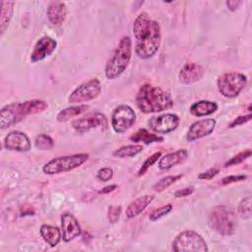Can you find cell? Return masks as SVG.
Wrapping results in <instances>:
<instances>
[{"instance_id":"obj_1","label":"cell","mask_w":252,"mask_h":252,"mask_svg":"<svg viewBox=\"0 0 252 252\" xmlns=\"http://www.w3.org/2000/svg\"><path fill=\"white\" fill-rule=\"evenodd\" d=\"M135 37V53L141 59H150L158 52L160 41V26L152 20L146 12L140 13L133 24Z\"/></svg>"},{"instance_id":"obj_2","label":"cell","mask_w":252,"mask_h":252,"mask_svg":"<svg viewBox=\"0 0 252 252\" xmlns=\"http://www.w3.org/2000/svg\"><path fill=\"white\" fill-rule=\"evenodd\" d=\"M136 104L144 113H158L171 108L173 99L161 88L145 84L136 94Z\"/></svg>"},{"instance_id":"obj_3","label":"cell","mask_w":252,"mask_h":252,"mask_svg":"<svg viewBox=\"0 0 252 252\" xmlns=\"http://www.w3.org/2000/svg\"><path fill=\"white\" fill-rule=\"evenodd\" d=\"M132 56V40L130 36H123L117 47L115 48L112 56L108 59L104 74L108 80H115L121 76L129 66Z\"/></svg>"},{"instance_id":"obj_4","label":"cell","mask_w":252,"mask_h":252,"mask_svg":"<svg viewBox=\"0 0 252 252\" xmlns=\"http://www.w3.org/2000/svg\"><path fill=\"white\" fill-rule=\"evenodd\" d=\"M208 222L213 230L224 236L233 234L238 223L234 211L225 206L213 208L209 214Z\"/></svg>"},{"instance_id":"obj_5","label":"cell","mask_w":252,"mask_h":252,"mask_svg":"<svg viewBox=\"0 0 252 252\" xmlns=\"http://www.w3.org/2000/svg\"><path fill=\"white\" fill-rule=\"evenodd\" d=\"M88 158L89 155L85 153L57 157L48 160L42 166V171L48 175L65 173L81 166L88 160Z\"/></svg>"},{"instance_id":"obj_6","label":"cell","mask_w":252,"mask_h":252,"mask_svg":"<svg viewBox=\"0 0 252 252\" xmlns=\"http://www.w3.org/2000/svg\"><path fill=\"white\" fill-rule=\"evenodd\" d=\"M247 84V77L240 72L224 73L218 78L217 86L220 94L227 98L239 95Z\"/></svg>"},{"instance_id":"obj_7","label":"cell","mask_w":252,"mask_h":252,"mask_svg":"<svg viewBox=\"0 0 252 252\" xmlns=\"http://www.w3.org/2000/svg\"><path fill=\"white\" fill-rule=\"evenodd\" d=\"M172 250L175 252H207L208 246L201 234L194 230H184L173 239Z\"/></svg>"},{"instance_id":"obj_8","label":"cell","mask_w":252,"mask_h":252,"mask_svg":"<svg viewBox=\"0 0 252 252\" xmlns=\"http://www.w3.org/2000/svg\"><path fill=\"white\" fill-rule=\"evenodd\" d=\"M101 93L100 81L96 78L91 79L78 86L69 95L68 101L70 103H82L96 98Z\"/></svg>"},{"instance_id":"obj_9","label":"cell","mask_w":252,"mask_h":252,"mask_svg":"<svg viewBox=\"0 0 252 252\" xmlns=\"http://www.w3.org/2000/svg\"><path fill=\"white\" fill-rule=\"evenodd\" d=\"M136 123V113L126 104H120L114 108L111 115V126L115 133L122 134L128 131Z\"/></svg>"},{"instance_id":"obj_10","label":"cell","mask_w":252,"mask_h":252,"mask_svg":"<svg viewBox=\"0 0 252 252\" xmlns=\"http://www.w3.org/2000/svg\"><path fill=\"white\" fill-rule=\"evenodd\" d=\"M107 125L106 116L98 111L91 112L81 118H78L72 122L74 130L80 134L89 132L98 127H105Z\"/></svg>"},{"instance_id":"obj_11","label":"cell","mask_w":252,"mask_h":252,"mask_svg":"<svg viewBox=\"0 0 252 252\" xmlns=\"http://www.w3.org/2000/svg\"><path fill=\"white\" fill-rule=\"evenodd\" d=\"M180 118L174 113H164L158 116H153L149 120L150 128L156 134H168L173 132L179 125Z\"/></svg>"},{"instance_id":"obj_12","label":"cell","mask_w":252,"mask_h":252,"mask_svg":"<svg viewBox=\"0 0 252 252\" xmlns=\"http://www.w3.org/2000/svg\"><path fill=\"white\" fill-rule=\"evenodd\" d=\"M26 117L22 102H14L5 105L0 110V127L2 129L14 126Z\"/></svg>"},{"instance_id":"obj_13","label":"cell","mask_w":252,"mask_h":252,"mask_svg":"<svg viewBox=\"0 0 252 252\" xmlns=\"http://www.w3.org/2000/svg\"><path fill=\"white\" fill-rule=\"evenodd\" d=\"M4 147L9 151L27 153L32 148L29 136L22 131H11L4 138Z\"/></svg>"},{"instance_id":"obj_14","label":"cell","mask_w":252,"mask_h":252,"mask_svg":"<svg viewBox=\"0 0 252 252\" xmlns=\"http://www.w3.org/2000/svg\"><path fill=\"white\" fill-rule=\"evenodd\" d=\"M56 47L57 41L54 38L48 35L41 36L34 44V47L31 53V61L35 63L43 60L44 58L50 56L55 51Z\"/></svg>"},{"instance_id":"obj_15","label":"cell","mask_w":252,"mask_h":252,"mask_svg":"<svg viewBox=\"0 0 252 252\" xmlns=\"http://www.w3.org/2000/svg\"><path fill=\"white\" fill-rule=\"evenodd\" d=\"M216 123L217 122L214 118L201 119L192 123L187 132V141L194 142L196 140L211 135L215 130Z\"/></svg>"},{"instance_id":"obj_16","label":"cell","mask_w":252,"mask_h":252,"mask_svg":"<svg viewBox=\"0 0 252 252\" xmlns=\"http://www.w3.org/2000/svg\"><path fill=\"white\" fill-rule=\"evenodd\" d=\"M61 232L62 239L65 242L74 240L82 232L79 221L70 213H65L61 216Z\"/></svg>"},{"instance_id":"obj_17","label":"cell","mask_w":252,"mask_h":252,"mask_svg":"<svg viewBox=\"0 0 252 252\" xmlns=\"http://www.w3.org/2000/svg\"><path fill=\"white\" fill-rule=\"evenodd\" d=\"M205 73V69L198 63L189 62L186 63L179 71L178 77L181 83L185 85H191L200 81Z\"/></svg>"},{"instance_id":"obj_18","label":"cell","mask_w":252,"mask_h":252,"mask_svg":"<svg viewBox=\"0 0 252 252\" xmlns=\"http://www.w3.org/2000/svg\"><path fill=\"white\" fill-rule=\"evenodd\" d=\"M188 151L185 149L177 150L173 153L166 154L159 158L158 166L160 170H166L169 169L177 164H180L184 162L188 158Z\"/></svg>"},{"instance_id":"obj_19","label":"cell","mask_w":252,"mask_h":252,"mask_svg":"<svg viewBox=\"0 0 252 252\" xmlns=\"http://www.w3.org/2000/svg\"><path fill=\"white\" fill-rule=\"evenodd\" d=\"M46 15L52 26H60L65 21L67 15L65 3L61 1L50 2L46 10Z\"/></svg>"},{"instance_id":"obj_20","label":"cell","mask_w":252,"mask_h":252,"mask_svg":"<svg viewBox=\"0 0 252 252\" xmlns=\"http://www.w3.org/2000/svg\"><path fill=\"white\" fill-rule=\"evenodd\" d=\"M155 196L154 195H143L141 197H138L133 202L129 204L125 211V217L127 220H131L139 216L141 213H143L147 207L153 202Z\"/></svg>"},{"instance_id":"obj_21","label":"cell","mask_w":252,"mask_h":252,"mask_svg":"<svg viewBox=\"0 0 252 252\" xmlns=\"http://www.w3.org/2000/svg\"><path fill=\"white\" fill-rule=\"evenodd\" d=\"M219 108V105L215 101L211 100H199L194 102L190 106V112L196 117L208 116L215 113Z\"/></svg>"},{"instance_id":"obj_22","label":"cell","mask_w":252,"mask_h":252,"mask_svg":"<svg viewBox=\"0 0 252 252\" xmlns=\"http://www.w3.org/2000/svg\"><path fill=\"white\" fill-rule=\"evenodd\" d=\"M39 231L42 239L51 247L57 246L62 239V232L56 226H52L50 224H42Z\"/></svg>"},{"instance_id":"obj_23","label":"cell","mask_w":252,"mask_h":252,"mask_svg":"<svg viewBox=\"0 0 252 252\" xmlns=\"http://www.w3.org/2000/svg\"><path fill=\"white\" fill-rule=\"evenodd\" d=\"M129 139L134 143H144L146 145L153 144V143H160L163 141V137L158 134L152 133L148 131L146 128H141L137 130L134 134H132L129 137Z\"/></svg>"},{"instance_id":"obj_24","label":"cell","mask_w":252,"mask_h":252,"mask_svg":"<svg viewBox=\"0 0 252 252\" xmlns=\"http://www.w3.org/2000/svg\"><path fill=\"white\" fill-rule=\"evenodd\" d=\"M88 109H89V106L86 104L69 106V107L64 108L61 111H59V113L56 116V119L58 122H66V121L70 120L71 118H74V117L79 116L80 114L86 112Z\"/></svg>"},{"instance_id":"obj_25","label":"cell","mask_w":252,"mask_h":252,"mask_svg":"<svg viewBox=\"0 0 252 252\" xmlns=\"http://www.w3.org/2000/svg\"><path fill=\"white\" fill-rule=\"evenodd\" d=\"M24 112L26 116L31 114H36L42 112L48 108V104L46 101L41 99H31L22 102Z\"/></svg>"},{"instance_id":"obj_26","label":"cell","mask_w":252,"mask_h":252,"mask_svg":"<svg viewBox=\"0 0 252 252\" xmlns=\"http://www.w3.org/2000/svg\"><path fill=\"white\" fill-rule=\"evenodd\" d=\"M14 5L15 3L12 1H2L1 2V33L3 34L6 31V29L9 26L10 20L12 18L13 12H14Z\"/></svg>"},{"instance_id":"obj_27","label":"cell","mask_w":252,"mask_h":252,"mask_svg":"<svg viewBox=\"0 0 252 252\" xmlns=\"http://www.w3.org/2000/svg\"><path fill=\"white\" fill-rule=\"evenodd\" d=\"M143 152L142 145H127L122 146L113 152V156L124 158H134Z\"/></svg>"},{"instance_id":"obj_28","label":"cell","mask_w":252,"mask_h":252,"mask_svg":"<svg viewBox=\"0 0 252 252\" xmlns=\"http://www.w3.org/2000/svg\"><path fill=\"white\" fill-rule=\"evenodd\" d=\"M181 177H182V174L165 176V177L161 178L159 181H158L156 184L153 185V190L156 192H162L165 189H167L169 186L174 184L176 181H178Z\"/></svg>"},{"instance_id":"obj_29","label":"cell","mask_w":252,"mask_h":252,"mask_svg":"<svg viewBox=\"0 0 252 252\" xmlns=\"http://www.w3.org/2000/svg\"><path fill=\"white\" fill-rule=\"evenodd\" d=\"M34 144H35V147L41 151L51 150L54 146V142L52 138L46 134H40L36 136L34 140Z\"/></svg>"},{"instance_id":"obj_30","label":"cell","mask_w":252,"mask_h":252,"mask_svg":"<svg viewBox=\"0 0 252 252\" xmlns=\"http://www.w3.org/2000/svg\"><path fill=\"white\" fill-rule=\"evenodd\" d=\"M237 214L240 218L247 220L251 217V197L243 198L237 207Z\"/></svg>"},{"instance_id":"obj_31","label":"cell","mask_w":252,"mask_h":252,"mask_svg":"<svg viewBox=\"0 0 252 252\" xmlns=\"http://www.w3.org/2000/svg\"><path fill=\"white\" fill-rule=\"evenodd\" d=\"M172 209H173V207H172L171 204H166V205H164V206H161V207H159V208L154 210V211L150 214L149 219H150V220H152V221L158 220L159 219H161V218L165 217L166 215H168V214L172 211Z\"/></svg>"},{"instance_id":"obj_32","label":"cell","mask_w":252,"mask_h":252,"mask_svg":"<svg viewBox=\"0 0 252 252\" xmlns=\"http://www.w3.org/2000/svg\"><path fill=\"white\" fill-rule=\"evenodd\" d=\"M160 157H161V153H160V152H157V153L153 154L152 156H150V157L144 161V163L142 164V166H141L140 169L138 170L137 175H138V176L144 175V174L147 172V170H148L152 165H154V164L159 159Z\"/></svg>"},{"instance_id":"obj_33","label":"cell","mask_w":252,"mask_h":252,"mask_svg":"<svg viewBox=\"0 0 252 252\" xmlns=\"http://www.w3.org/2000/svg\"><path fill=\"white\" fill-rule=\"evenodd\" d=\"M250 157H251V150H245L243 152H240L236 156L232 157L229 160H227L224 163V167H228V166H232V165H237V164L241 163L242 161H244L245 159H247Z\"/></svg>"},{"instance_id":"obj_34","label":"cell","mask_w":252,"mask_h":252,"mask_svg":"<svg viewBox=\"0 0 252 252\" xmlns=\"http://www.w3.org/2000/svg\"><path fill=\"white\" fill-rule=\"evenodd\" d=\"M121 207L120 206H109L107 210V219L109 222L115 223L118 221L121 215Z\"/></svg>"},{"instance_id":"obj_35","label":"cell","mask_w":252,"mask_h":252,"mask_svg":"<svg viewBox=\"0 0 252 252\" xmlns=\"http://www.w3.org/2000/svg\"><path fill=\"white\" fill-rule=\"evenodd\" d=\"M96 177L102 182H107L113 177V169L110 167H102L97 171Z\"/></svg>"},{"instance_id":"obj_36","label":"cell","mask_w":252,"mask_h":252,"mask_svg":"<svg viewBox=\"0 0 252 252\" xmlns=\"http://www.w3.org/2000/svg\"><path fill=\"white\" fill-rule=\"evenodd\" d=\"M252 118V115L251 113L247 114V115H241V116H238L236 118H234L228 125V128H234L236 126H240V125H243L245 123H247L248 121H250Z\"/></svg>"},{"instance_id":"obj_37","label":"cell","mask_w":252,"mask_h":252,"mask_svg":"<svg viewBox=\"0 0 252 252\" xmlns=\"http://www.w3.org/2000/svg\"><path fill=\"white\" fill-rule=\"evenodd\" d=\"M247 178L246 175H229V176H225L221 179V184L222 185H227V184H231V183H235V182H240V181H244Z\"/></svg>"},{"instance_id":"obj_38","label":"cell","mask_w":252,"mask_h":252,"mask_svg":"<svg viewBox=\"0 0 252 252\" xmlns=\"http://www.w3.org/2000/svg\"><path fill=\"white\" fill-rule=\"evenodd\" d=\"M220 172V169L217 168V167H213V168H210L204 172H201L199 175H198V178L199 179H203V180H210V179H213L218 173Z\"/></svg>"},{"instance_id":"obj_39","label":"cell","mask_w":252,"mask_h":252,"mask_svg":"<svg viewBox=\"0 0 252 252\" xmlns=\"http://www.w3.org/2000/svg\"><path fill=\"white\" fill-rule=\"evenodd\" d=\"M194 192V187L193 186H189V187H185L182 189H179L177 191H175L174 193V197L175 198H183V197H187L189 195H191Z\"/></svg>"},{"instance_id":"obj_40","label":"cell","mask_w":252,"mask_h":252,"mask_svg":"<svg viewBox=\"0 0 252 252\" xmlns=\"http://www.w3.org/2000/svg\"><path fill=\"white\" fill-rule=\"evenodd\" d=\"M241 4H242V1H239V0H228L225 2V5L230 11L237 10Z\"/></svg>"},{"instance_id":"obj_41","label":"cell","mask_w":252,"mask_h":252,"mask_svg":"<svg viewBox=\"0 0 252 252\" xmlns=\"http://www.w3.org/2000/svg\"><path fill=\"white\" fill-rule=\"evenodd\" d=\"M116 188H117V185H116V184L107 185V186L101 188L100 190H98V194H108V193L114 191Z\"/></svg>"}]
</instances>
